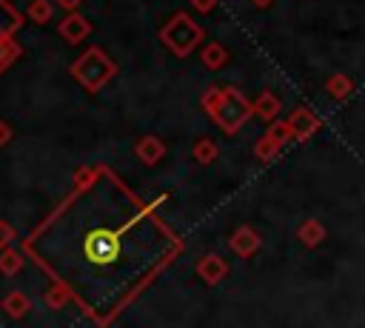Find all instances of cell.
Returning a JSON list of instances; mask_svg holds the SVG:
<instances>
[{"label":"cell","instance_id":"6da1fadb","mask_svg":"<svg viewBox=\"0 0 365 328\" xmlns=\"http://www.w3.org/2000/svg\"><path fill=\"white\" fill-rule=\"evenodd\" d=\"M114 74H117V63L103 48H88L80 60L71 63V77L86 91H100Z\"/></svg>","mask_w":365,"mask_h":328},{"label":"cell","instance_id":"7a4b0ae2","mask_svg":"<svg viewBox=\"0 0 365 328\" xmlns=\"http://www.w3.org/2000/svg\"><path fill=\"white\" fill-rule=\"evenodd\" d=\"M202 37H205L202 29H200L185 11L174 14V17L160 29V40H163V46L171 48L177 57H188V54L194 51V46L202 43Z\"/></svg>","mask_w":365,"mask_h":328},{"label":"cell","instance_id":"3957f363","mask_svg":"<svg viewBox=\"0 0 365 328\" xmlns=\"http://www.w3.org/2000/svg\"><path fill=\"white\" fill-rule=\"evenodd\" d=\"M254 114V103H248L237 88H222V100L217 106V111L211 114V120L225 131V134H234L240 131V125Z\"/></svg>","mask_w":365,"mask_h":328},{"label":"cell","instance_id":"277c9868","mask_svg":"<svg viewBox=\"0 0 365 328\" xmlns=\"http://www.w3.org/2000/svg\"><path fill=\"white\" fill-rule=\"evenodd\" d=\"M88 254H91V260L97 262V265H103V262H108V260H114V254H117V242H114V237L106 231V228H94L91 234H88Z\"/></svg>","mask_w":365,"mask_h":328},{"label":"cell","instance_id":"5b68a950","mask_svg":"<svg viewBox=\"0 0 365 328\" xmlns=\"http://www.w3.org/2000/svg\"><path fill=\"white\" fill-rule=\"evenodd\" d=\"M259 234L251 228V225H240L231 237H228V248L237 254V257H251L259 251Z\"/></svg>","mask_w":365,"mask_h":328},{"label":"cell","instance_id":"8992f818","mask_svg":"<svg viewBox=\"0 0 365 328\" xmlns=\"http://www.w3.org/2000/svg\"><path fill=\"white\" fill-rule=\"evenodd\" d=\"M225 274H228V262H225L220 254H202V257H200V262H197V277H200L205 285H217Z\"/></svg>","mask_w":365,"mask_h":328},{"label":"cell","instance_id":"52a82bcc","mask_svg":"<svg viewBox=\"0 0 365 328\" xmlns=\"http://www.w3.org/2000/svg\"><path fill=\"white\" fill-rule=\"evenodd\" d=\"M60 34L66 37V43H80V40H86L88 34H91V23L80 14V11H68L63 20H60Z\"/></svg>","mask_w":365,"mask_h":328},{"label":"cell","instance_id":"ba28073f","mask_svg":"<svg viewBox=\"0 0 365 328\" xmlns=\"http://www.w3.org/2000/svg\"><path fill=\"white\" fill-rule=\"evenodd\" d=\"M288 125H291V137L294 140H308L317 128H319V117L308 108H294V114L288 117Z\"/></svg>","mask_w":365,"mask_h":328},{"label":"cell","instance_id":"9c48e42d","mask_svg":"<svg viewBox=\"0 0 365 328\" xmlns=\"http://www.w3.org/2000/svg\"><path fill=\"white\" fill-rule=\"evenodd\" d=\"M134 154H137V160H140V163L154 165V163H160V160L165 157V145H163V140H160V137L145 134V137H140V140L134 143Z\"/></svg>","mask_w":365,"mask_h":328},{"label":"cell","instance_id":"30bf717a","mask_svg":"<svg viewBox=\"0 0 365 328\" xmlns=\"http://www.w3.org/2000/svg\"><path fill=\"white\" fill-rule=\"evenodd\" d=\"M297 240L308 248H317L322 240H325V225L319 220H305L299 228H297Z\"/></svg>","mask_w":365,"mask_h":328},{"label":"cell","instance_id":"8fae6325","mask_svg":"<svg viewBox=\"0 0 365 328\" xmlns=\"http://www.w3.org/2000/svg\"><path fill=\"white\" fill-rule=\"evenodd\" d=\"M279 108H282V103H279V97L274 91H262L254 100V114H259L262 120H274L279 114Z\"/></svg>","mask_w":365,"mask_h":328},{"label":"cell","instance_id":"7c38bea8","mask_svg":"<svg viewBox=\"0 0 365 328\" xmlns=\"http://www.w3.org/2000/svg\"><path fill=\"white\" fill-rule=\"evenodd\" d=\"M31 308V302H29V297L23 294V291H11L6 299H3V311L11 317V319H20V317H26V311Z\"/></svg>","mask_w":365,"mask_h":328},{"label":"cell","instance_id":"4fadbf2b","mask_svg":"<svg viewBox=\"0 0 365 328\" xmlns=\"http://www.w3.org/2000/svg\"><path fill=\"white\" fill-rule=\"evenodd\" d=\"M200 57H202V66H205V68H222V66L228 63V51H225V46H220V43H208V46L200 51Z\"/></svg>","mask_w":365,"mask_h":328},{"label":"cell","instance_id":"5bb4252c","mask_svg":"<svg viewBox=\"0 0 365 328\" xmlns=\"http://www.w3.org/2000/svg\"><path fill=\"white\" fill-rule=\"evenodd\" d=\"M191 157H194L197 163L208 165V163H214V160L220 157V145H217L214 140L202 137V140H197V143H194V148H191Z\"/></svg>","mask_w":365,"mask_h":328},{"label":"cell","instance_id":"9a60e30c","mask_svg":"<svg viewBox=\"0 0 365 328\" xmlns=\"http://www.w3.org/2000/svg\"><path fill=\"white\" fill-rule=\"evenodd\" d=\"M325 88H328V94H331V97L345 100V97L354 91V80H351L348 74H331V80L325 83Z\"/></svg>","mask_w":365,"mask_h":328},{"label":"cell","instance_id":"2e32d148","mask_svg":"<svg viewBox=\"0 0 365 328\" xmlns=\"http://www.w3.org/2000/svg\"><path fill=\"white\" fill-rule=\"evenodd\" d=\"M282 145H285L282 140H277L274 134H268V131H265V137H259V140H257V151H254V154H257L259 160H274V157L279 154V148H282Z\"/></svg>","mask_w":365,"mask_h":328},{"label":"cell","instance_id":"e0dca14e","mask_svg":"<svg viewBox=\"0 0 365 328\" xmlns=\"http://www.w3.org/2000/svg\"><path fill=\"white\" fill-rule=\"evenodd\" d=\"M20 268H23V257H20L17 251H11V245L3 248V251H0V274L11 277V274H17Z\"/></svg>","mask_w":365,"mask_h":328},{"label":"cell","instance_id":"ac0fdd59","mask_svg":"<svg viewBox=\"0 0 365 328\" xmlns=\"http://www.w3.org/2000/svg\"><path fill=\"white\" fill-rule=\"evenodd\" d=\"M51 14H54V3L51 0H31L29 3V17L34 23H48Z\"/></svg>","mask_w":365,"mask_h":328},{"label":"cell","instance_id":"d6986e66","mask_svg":"<svg viewBox=\"0 0 365 328\" xmlns=\"http://www.w3.org/2000/svg\"><path fill=\"white\" fill-rule=\"evenodd\" d=\"M17 57H20V46H17L11 37H6V34H3V37H0V71H3V68H9Z\"/></svg>","mask_w":365,"mask_h":328},{"label":"cell","instance_id":"ffe728a7","mask_svg":"<svg viewBox=\"0 0 365 328\" xmlns=\"http://www.w3.org/2000/svg\"><path fill=\"white\" fill-rule=\"evenodd\" d=\"M66 299H68V288L66 285H51L48 291H46V305L48 308H63L66 305Z\"/></svg>","mask_w":365,"mask_h":328},{"label":"cell","instance_id":"44dd1931","mask_svg":"<svg viewBox=\"0 0 365 328\" xmlns=\"http://www.w3.org/2000/svg\"><path fill=\"white\" fill-rule=\"evenodd\" d=\"M220 100H222V88H217V86L205 88V91H202V97H200V103H202V108H205L208 114H214V111H217Z\"/></svg>","mask_w":365,"mask_h":328},{"label":"cell","instance_id":"7402d4cb","mask_svg":"<svg viewBox=\"0 0 365 328\" xmlns=\"http://www.w3.org/2000/svg\"><path fill=\"white\" fill-rule=\"evenodd\" d=\"M97 174H100V168L83 165V168H77V171H74V185H77V188H88V185L97 180Z\"/></svg>","mask_w":365,"mask_h":328},{"label":"cell","instance_id":"603a6c76","mask_svg":"<svg viewBox=\"0 0 365 328\" xmlns=\"http://www.w3.org/2000/svg\"><path fill=\"white\" fill-rule=\"evenodd\" d=\"M11 240H14V228L6 220H0V248H9Z\"/></svg>","mask_w":365,"mask_h":328},{"label":"cell","instance_id":"cb8c5ba5","mask_svg":"<svg viewBox=\"0 0 365 328\" xmlns=\"http://www.w3.org/2000/svg\"><path fill=\"white\" fill-rule=\"evenodd\" d=\"M11 137H14V128H11L6 120H0V148H3V145H6Z\"/></svg>","mask_w":365,"mask_h":328},{"label":"cell","instance_id":"d4e9b609","mask_svg":"<svg viewBox=\"0 0 365 328\" xmlns=\"http://www.w3.org/2000/svg\"><path fill=\"white\" fill-rule=\"evenodd\" d=\"M214 3H217V0H191L194 11H202V14H208V11L214 9Z\"/></svg>","mask_w":365,"mask_h":328},{"label":"cell","instance_id":"484cf974","mask_svg":"<svg viewBox=\"0 0 365 328\" xmlns=\"http://www.w3.org/2000/svg\"><path fill=\"white\" fill-rule=\"evenodd\" d=\"M80 3H83V0H57V6H60V9H66V11L80 9Z\"/></svg>","mask_w":365,"mask_h":328}]
</instances>
